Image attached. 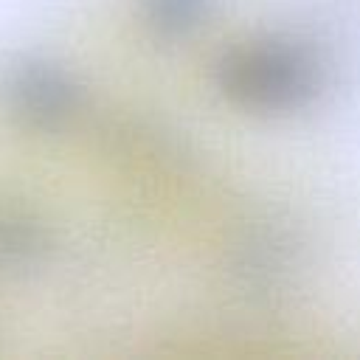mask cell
<instances>
[{
    "mask_svg": "<svg viewBox=\"0 0 360 360\" xmlns=\"http://www.w3.org/2000/svg\"><path fill=\"white\" fill-rule=\"evenodd\" d=\"M6 98L17 118L31 127H56L76 107V87L45 62H25L8 73Z\"/></svg>",
    "mask_w": 360,
    "mask_h": 360,
    "instance_id": "1",
    "label": "cell"
}]
</instances>
